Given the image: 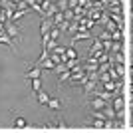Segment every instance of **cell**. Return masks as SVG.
Wrapping results in <instances>:
<instances>
[{
    "instance_id": "6",
    "label": "cell",
    "mask_w": 133,
    "mask_h": 133,
    "mask_svg": "<svg viewBox=\"0 0 133 133\" xmlns=\"http://www.w3.org/2000/svg\"><path fill=\"white\" fill-rule=\"evenodd\" d=\"M48 107H50L52 111H62V109H64V101H62L60 97H56V95H54V97H50Z\"/></svg>"
},
{
    "instance_id": "2",
    "label": "cell",
    "mask_w": 133,
    "mask_h": 133,
    "mask_svg": "<svg viewBox=\"0 0 133 133\" xmlns=\"http://www.w3.org/2000/svg\"><path fill=\"white\" fill-rule=\"evenodd\" d=\"M26 66L30 68V70L24 74V78H26V79H30V82H32V79H38L40 76H42V68H40V66H36V64H32V66H30V64H26Z\"/></svg>"
},
{
    "instance_id": "8",
    "label": "cell",
    "mask_w": 133,
    "mask_h": 133,
    "mask_svg": "<svg viewBox=\"0 0 133 133\" xmlns=\"http://www.w3.org/2000/svg\"><path fill=\"white\" fill-rule=\"evenodd\" d=\"M111 107H113V109H115L117 113H121V111H123V107H125V99H123L121 95H117L115 99L111 101Z\"/></svg>"
},
{
    "instance_id": "10",
    "label": "cell",
    "mask_w": 133,
    "mask_h": 133,
    "mask_svg": "<svg viewBox=\"0 0 133 133\" xmlns=\"http://www.w3.org/2000/svg\"><path fill=\"white\" fill-rule=\"evenodd\" d=\"M26 125H28V121H26V119H24L22 115L14 119V127H26Z\"/></svg>"
},
{
    "instance_id": "1",
    "label": "cell",
    "mask_w": 133,
    "mask_h": 133,
    "mask_svg": "<svg viewBox=\"0 0 133 133\" xmlns=\"http://www.w3.org/2000/svg\"><path fill=\"white\" fill-rule=\"evenodd\" d=\"M4 30L12 40H20V36H22V28L18 26V22H12V20H8L4 24Z\"/></svg>"
},
{
    "instance_id": "9",
    "label": "cell",
    "mask_w": 133,
    "mask_h": 133,
    "mask_svg": "<svg viewBox=\"0 0 133 133\" xmlns=\"http://www.w3.org/2000/svg\"><path fill=\"white\" fill-rule=\"evenodd\" d=\"M30 83H32V91H34V94H38L40 89H42V78H38V79H32Z\"/></svg>"
},
{
    "instance_id": "7",
    "label": "cell",
    "mask_w": 133,
    "mask_h": 133,
    "mask_svg": "<svg viewBox=\"0 0 133 133\" xmlns=\"http://www.w3.org/2000/svg\"><path fill=\"white\" fill-rule=\"evenodd\" d=\"M50 97H52V95L46 94L44 89H40L38 94H36V101H38L40 105H48V103H50Z\"/></svg>"
},
{
    "instance_id": "4",
    "label": "cell",
    "mask_w": 133,
    "mask_h": 133,
    "mask_svg": "<svg viewBox=\"0 0 133 133\" xmlns=\"http://www.w3.org/2000/svg\"><path fill=\"white\" fill-rule=\"evenodd\" d=\"M107 105L105 99H101V97H94L91 103H89V111H103V107Z\"/></svg>"
},
{
    "instance_id": "3",
    "label": "cell",
    "mask_w": 133,
    "mask_h": 133,
    "mask_svg": "<svg viewBox=\"0 0 133 133\" xmlns=\"http://www.w3.org/2000/svg\"><path fill=\"white\" fill-rule=\"evenodd\" d=\"M52 28H54V24H52L50 18H42V24H40V36L44 38V36H50Z\"/></svg>"
},
{
    "instance_id": "5",
    "label": "cell",
    "mask_w": 133,
    "mask_h": 133,
    "mask_svg": "<svg viewBox=\"0 0 133 133\" xmlns=\"http://www.w3.org/2000/svg\"><path fill=\"white\" fill-rule=\"evenodd\" d=\"M79 40H94V36L89 34V30H85V32H78L72 36V42H70V46H74L76 42H79Z\"/></svg>"
}]
</instances>
